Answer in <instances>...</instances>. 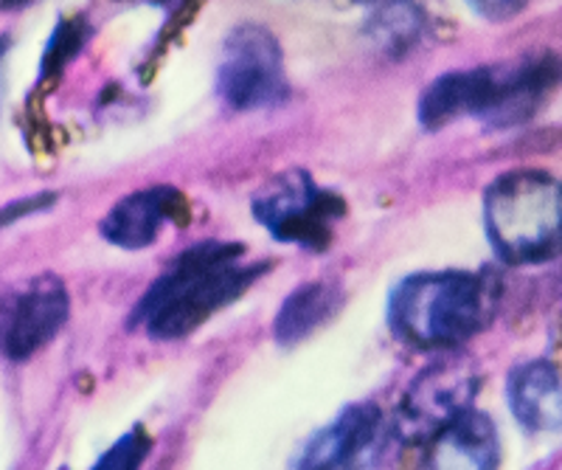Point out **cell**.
Wrapping results in <instances>:
<instances>
[{
    "label": "cell",
    "mask_w": 562,
    "mask_h": 470,
    "mask_svg": "<svg viewBox=\"0 0 562 470\" xmlns=\"http://www.w3.org/2000/svg\"><path fill=\"white\" fill-rule=\"evenodd\" d=\"M243 254L245 245L217 239L186 248L144 293L133 324H144L158 342H178L203 327L270 268L265 262H243Z\"/></svg>",
    "instance_id": "obj_1"
},
{
    "label": "cell",
    "mask_w": 562,
    "mask_h": 470,
    "mask_svg": "<svg viewBox=\"0 0 562 470\" xmlns=\"http://www.w3.org/2000/svg\"><path fill=\"white\" fill-rule=\"evenodd\" d=\"M560 77L562 63L549 54L481 65L470 71H450L428 85L416 116L428 130H439L467 116L481 119L492 127L524 124L535 116Z\"/></svg>",
    "instance_id": "obj_2"
},
{
    "label": "cell",
    "mask_w": 562,
    "mask_h": 470,
    "mask_svg": "<svg viewBox=\"0 0 562 470\" xmlns=\"http://www.w3.org/2000/svg\"><path fill=\"white\" fill-rule=\"evenodd\" d=\"M498 299L490 271L414 273L391 293V333L411 349H453L492 322Z\"/></svg>",
    "instance_id": "obj_3"
},
{
    "label": "cell",
    "mask_w": 562,
    "mask_h": 470,
    "mask_svg": "<svg viewBox=\"0 0 562 470\" xmlns=\"http://www.w3.org/2000/svg\"><path fill=\"white\" fill-rule=\"evenodd\" d=\"M484 226L492 251L509 265H543L562 257V181L543 169H512L484 192Z\"/></svg>",
    "instance_id": "obj_4"
},
{
    "label": "cell",
    "mask_w": 562,
    "mask_h": 470,
    "mask_svg": "<svg viewBox=\"0 0 562 470\" xmlns=\"http://www.w3.org/2000/svg\"><path fill=\"white\" fill-rule=\"evenodd\" d=\"M346 214V200L315 183L304 169L276 175L254 198V217L279 243L324 251L333 243L335 223Z\"/></svg>",
    "instance_id": "obj_5"
},
{
    "label": "cell",
    "mask_w": 562,
    "mask_h": 470,
    "mask_svg": "<svg viewBox=\"0 0 562 470\" xmlns=\"http://www.w3.org/2000/svg\"><path fill=\"white\" fill-rule=\"evenodd\" d=\"M217 93L234 110H259L288 99L279 40L265 26L243 23L225 37L217 65Z\"/></svg>",
    "instance_id": "obj_6"
},
{
    "label": "cell",
    "mask_w": 562,
    "mask_h": 470,
    "mask_svg": "<svg viewBox=\"0 0 562 470\" xmlns=\"http://www.w3.org/2000/svg\"><path fill=\"white\" fill-rule=\"evenodd\" d=\"M479 378L461 363H436L411 383L394 414V434L408 448L425 451L453 419L473 409Z\"/></svg>",
    "instance_id": "obj_7"
},
{
    "label": "cell",
    "mask_w": 562,
    "mask_h": 470,
    "mask_svg": "<svg viewBox=\"0 0 562 470\" xmlns=\"http://www.w3.org/2000/svg\"><path fill=\"white\" fill-rule=\"evenodd\" d=\"M68 313V288L54 273H40L0 290V355L14 363L29 361L57 338Z\"/></svg>",
    "instance_id": "obj_8"
},
{
    "label": "cell",
    "mask_w": 562,
    "mask_h": 470,
    "mask_svg": "<svg viewBox=\"0 0 562 470\" xmlns=\"http://www.w3.org/2000/svg\"><path fill=\"white\" fill-rule=\"evenodd\" d=\"M385 445L383 412L374 403H355L304 445L293 470H366L383 457Z\"/></svg>",
    "instance_id": "obj_9"
},
{
    "label": "cell",
    "mask_w": 562,
    "mask_h": 470,
    "mask_svg": "<svg viewBox=\"0 0 562 470\" xmlns=\"http://www.w3.org/2000/svg\"><path fill=\"white\" fill-rule=\"evenodd\" d=\"M189 217V203L175 187H147L127 194L104 214L99 232L108 243L124 251H140L160 237L167 223H183Z\"/></svg>",
    "instance_id": "obj_10"
},
{
    "label": "cell",
    "mask_w": 562,
    "mask_h": 470,
    "mask_svg": "<svg viewBox=\"0 0 562 470\" xmlns=\"http://www.w3.org/2000/svg\"><path fill=\"white\" fill-rule=\"evenodd\" d=\"M506 400L529 434H554L562 428V372L557 363L537 358L512 369Z\"/></svg>",
    "instance_id": "obj_11"
},
{
    "label": "cell",
    "mask_w": 562,
    "mask_h": 470,
    "mask_svg": "<svg viewBox=\"0 0 562 470\" xmlns=\"http://www.w3.org/2000/svg\"><path fill=\"white\" fill-rule=\"evenodd\" d=\"M501 443L486 414L467 409L425 448V470H498Z\"/></svg>",
    "instance_id": "obj_12"
},
{
    "label": "cell",
    "mask_w": 562,
    "mask_h": 470,
    "mask_svg": "<svg viewBox=\"0 0 562 470\" xmlns=\"http://www.w3.org/2000/svg\"><path fill=\"white\" fill-rule=\"evenodd\" d=\"M340 304H344L340 284L329 282V279L301 284L279 307V316L273 324L276 342L284 344V347L304 342L326 322H333Z\"/></svg>",
    "instance_id": "obj_13"
},
{
    "label": "cell",
    "mask_w": 562,
    "mask_h": 470,
    "mask_svg": "<svg viewBox=\"0 0 562 470\" xmlns=\"http://www.w3.org/2000/svg\"><path fill=\"white\" fill-rule=\"evenodd\" d=\"M428 14L416 3H380L366 20V37L385 57H405L419 46Z\"/></svg>",
    "instance_id": "obj_14"
},
{
    "label": "cell",
    "mask_w": 562,
    "mask_h": 470,
    "mask_svg": "<svg viewBox=\"0 0 562 470\" xmlns=\"http://www.w3.org/2000/svg\"><path fill=\"white\" fill-rule=\"evenodd\" d=\"M90 40V23L77 14V18L59 20L57 29H54L48 46H45L43 59H40V79L48 82V79H57L59 74L68 68V63L79 57Z\"/></svg>",
    "instance_id": "obj_15"
},
{
    "label": "cell",
    "mask_w": 562,
    "mask_h": 470,
    "mask_svg": "<svg viewBox=\"0 0 562 470\" xmlns=\"http://www.w3.org/2000/svg\"><path fill=\"white\" fill-rule=\"evenodd\" d=\"M149 451H153V437L140 425H135L115 439L90 470H138Z\"/></svg>",
    "instance_id": "obj_16"
},
{
    "label": "cell",
    "mask_w": 562,
    "mask_h": 470,
    "mask_svg": "<svg viewBox=\"0 0 562 470\" xmlns=\"http://www.w3.org/2000/svg\"><path fill=\"white\" fill-rule=\"evenodd\" d=\"M54 203H57V194L54 192H37V194H29V198L12 200V203H7V206H0V232L14 226L18 220H26L32 217V214L48 212Z\"/></svg>",
    "instance_id": "obj_17"
},
{
    "label": "cell",
    "mask_w": 562,
    "mask_h": 470,
    "mask_svg": "<svg viewBox=\"0 0 562 470\" xmlns=\"http://www.w3.org/2000/svg\"><path fill=\"white\" fill-rule=\"evenodd\" d=\"M475 12L486 14L492 20H501V18H512V14L524 12L526 3H473Z\"/></svg>",
    "instance_id": "obj_18"
},
{
    "label": "cell",
    "mask_w": 562,
    "mask_h": 470,
    "mask_svg": "<svg viewBox=\"0 0 562 470\" xmlns=\"http://www.w3.org/2000/svg\"><path fill=\"white\" fill-rule=\"evenodd\" d=\"M7 52H9V37H0V63H3Z\"/></svg>",
    "instance_id": "obj_19"
}]
</instances>
